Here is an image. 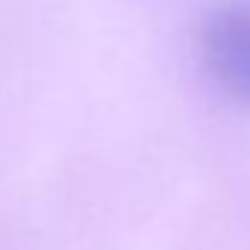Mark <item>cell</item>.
Masks as SVG:
<instances>
[{
	"label": "cell",
	"instance_id": "6da1fadb",
	"mask_svg": "<svg viewBox=\"0 0 250 250\" xmlns=\"http://www.w3.org/2000/svg\"><path fill=\"white\" fill-rule=\"evenodd\" d=\"M200 53L221 91L250 109V0L221 3L203 18Z\"/></svg>",
	"mask_w": 250,
	"mask_h": 250
}]
</instances>
